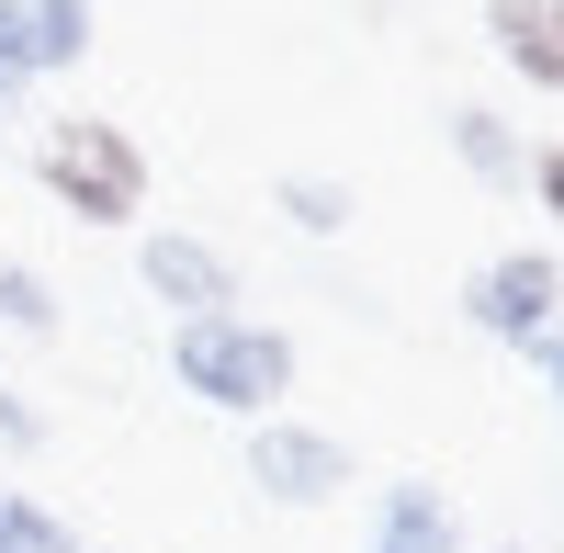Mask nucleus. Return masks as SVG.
I'll use <instances>...</instances> for the list:
<instances>
[{"instance_id":"1","label":"nucleus","mask_w":564,"mask_h":553,"mask_svg":"<svg viewBox=\"0 0 564 553\" xmlns=\"http://www.w3.org/2000/svg\"><path fill=\"white\" fill-rule=\"evenodd\" d=\"M170 373H181V395H204L215 419H249L260 430V419H282L305 350H294V328L226 305V316H181V328H170Z\"/></svg>"},{"instance_id":"2","label":"nucleus","mask_w":564,"mask_h":553,"mask_svg":"<svg viewBox=\"0 0 564 553\" xmlns=\"http://www.w3.org/2000/svg\"><path fill=\"white\" fill-rule=\"evenodd\" d=\"M34 181L79 226H135L148 215V148H135L113 113H45L34 124Z\"/></svg>"},{"instance_id":"3","label":"nucleus","mask_w":564,"mask_h":553,"mask_svg":"<svg viewBox=\"0 0 564 553\" xmlns=\"http://www.w3.org/2000/svg\"><path fill=\"white\" fill-rule=\"evenodd\" d=\"M249 486L271 497V509H339V497L361 486V452L339 441V430H316V419H260L249 430Z\"/></svg>"},{"instance_id":"4","label":"nucleus","mask_w":564,"mask_h":553,"mask_svg":"<svg viewBox=\"0 0 564 553\" xmlns=\"http://www.w3.org/2000/svg\"><path fill=\"white\" fill-rule=\"evenodd\" d=\"M463 328L497 339V350H531L542 328H564V260H553V249H497V260H475V283H463Z\"/></svg>"},{"instance_id":"5","label":"nucleus","mask_w":564,"mask_h":553,"mask_svg":"<svg viewBox=\"0 0 564 553\" xmlns=\"http://www.w3.org/2000/svg\"><path fill=\"white\" fill-rule=\"evenodd\" d=\"M135 283H148L170 305V328H181V316H226L238 305V260L215 238H193V226H148V238H135Z\"/></svg>"},{"instance_id":"6","label":"nucleus","mask_w":564,"mask_h":553,"mask_svg":"<svg viewBox=\"0 0 564 553\" xmlns=\"http://www.w3.org/2000/svg\"><path fill=\"white\" fill-rule=\"evenodd\" d=\"M90 57V0H0V68L23 90Z\"/></svg>"},{"instance_id":"7","label":"nucleus","mask_w":564,"mask_h":553,"mask_svg":"<svg viewBox=\"0 0 564 553\" xmlns=\"http://www.w3.org/2000/svg\"><path fill=\"white\" fill-rule=\"evenodd\" d=\"M361 553H463V509H452V497L441 486H384V497H372V531H361Z\"/></svg>"},{"instance_id":"8","label":"nucleus","mask_w":564,"mask_h":553,"mask_svg":"<svg viewBox=\"0 0 564 553\" xmlns=\"http://www.w3.org/2000/svg\"><path fill=\"white\" fill-rule=\"evenodd\" d=\"M441 135H452L463 181H486V193H520V181H531V135L508 124L497 102H452V113H441Z\"/></svg>"},{"instance_id":"9","label":"nucleus","mask_w":564,"mask_h":553,"mask_svg":"<svg viewBox=\"0 0 564 553\" xmlns=\"http://www.w3.org/2000/svg\"><path fill=\"white\" fill-rule=\"evenodd\" d=\"M486 34L531 90H564V0H486Z\"/></svg>"},{"instance_id":"10","label":"nucleus","mask_w":564,"mask_h":553,"mask_svg":"<svg viewBox=\"0 0 564 553\" xmlns=\"http://www.w3.org/2000/svg\"><path fill=\"white\" fill-rule=\"evenodd\" d=\"M271 204L294 215L305 238H350V215H361V193H350L339 170H282V181H271Z\"/></svg>"},{"instance_id":"11","label":"nucleus","mask_w":564,"mask_h":553,"mask_svg":"<svg viewBox=\"0 0 564 553\" xmlns=\"http://www.w3.org/2000/svg\"><path fill=\"white\" fill-rule=\"evenodd\" d=\"M0 531H12V553H90L57 509H45V497L34 486H12V475H0Z\"/></svg>"},{"instance_id":"12","label":"nucleus","mask_w":564,"mask_h":553,"mask_svg":"<svg viewBox=\"0 0 564 553\" xmlns=\"http://www.w3.org/2000/svg\"><path fill=\"white\" fill-rule=\"evenodd\" d=\"M0 339H57V283L23 260H0Z\"/></svg>"},{"instance_id":"13","label":"nucleus","mask_w":564,"mask_h":553,"mask_svg":"<svg viewBox=\"0 0 564 553\" xmlns=\"http://www.w3.org/2000/svg\"><path fill=\"white\" fill-rule=\"evenodd\" d=\"M0 452H12V464H34V452H45V406H34L23 384H0Z\"/></svg>"},{"instance_id":"14","label":"nucleus","mask_w":564,"mask_h":553,"mask_svg":"<svg viewBox=\"0 0 564 553\" xmlns=\"http://www.w3.org/2000/svg\"><path fill=\"white\" fill-rule=\"evenodd\" d=\"M520 193H531V204L564 226V135H542V148H531V181H520Z\"/></svg>"},{"instance_id":"15","label":"nucleus","mask_w":564,"mask_h":553,"mask_svg":"<svg viewBox=\"0 0 564 553\" xmlns=\"http://www.w3.org/2000/svg\"><path fill=\"white\" fill-rule=\"evenodd\" d=\"M12 113H23V79H12V68H0V124H12Z\"/></svg>"},{"instance_id":"16","label":"nucleus","mask_w":564,"mask_h":553,"mask_svg":"<svg viewBox=\"0 0 564 553\" xmlns=\"http://www.w3.org/2000/svg\"><path fill=\"white\" fill-rule=\"evenodd\" d=\"M0 553H12V531H0Z\"/></svg>"}]
</instances>
